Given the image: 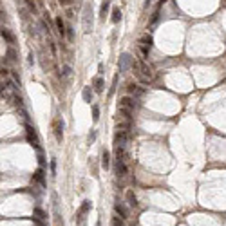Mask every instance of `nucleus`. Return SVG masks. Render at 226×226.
Segmentation results:
<instances>
[{
    "label": "nucleus",
    "instance_id": "nucleus-16",
    "mask_svg": "<svg viewBox=\"0 0 226 226\" xmlns=\"http://www.w3.org/2000/svg\"><path fill=\"white\" fill-rule=\"evenodd\" d=\"M34 179H36V181H38L42 186L45 185V176H43V170H42V168H38V170L34 172Z\"/></svg>",
    "mask_w": 226,
    "mask_h": 226
},
{
    "label": "nucleus",
    "instance_id": "nucleus-12",
    "mask_svg": "<svg viewBox=\"0 0 226 226\" xmlns=\"http://www.w3.org/2000/svg\"><path fill=\"white\" fill-rule=\"evenodd\" d=\"M92 85H94V91L96 92H103V80H101V76H96L94 78V81H92Z\"/></svg>",
    "mask_w": 226,
    "mask_h": 226
},
{
    "label": "nucleus",
    "instance_id": "nucleus-25",
    "mask_svg": "<svg viewBox=\"0 0 226 226\" xmlns=\"http://www.w3.org/2000/svg\"><path fill=\"white\" fill-rule=\"evenodd\" d=\"M87 141H89V143H94V141H96V130H91V134L87 136Z\"/></svg>",
    "mask_w": 226,
    "mask_h": 226
},
{
    "label": "nucleus",
    "instance_id": "nucleus-10",
    "mask_svg": "<svg viewBox=\"0 0 226 226\" xmlns=\"http://www.w3.org/2000/svg\"><path fill=\"white\" fill-rule=\"evenodd\" d=\"M125 199H127V205H129L130 208H136V206H138V199H136V196H134V192H132V190H127Z\"/></svg>",
    "mask_w": 226,
    "mask_h": 226
},
{
    "label": "nucleus",
    "instance_id": "nucleus-1",
    "mask_svg": "<svg viewBox=\"0 0 226 226\" xmlns=\"http://www.w3.org/2000/svg\"><path fill=\"white\" fill-rule=\"evenodd\" d=\"M132 71H134L136 76H138L141 81H145V83H148V81L154 78V71H152V67H150L145 60H134Z\"/></svg>",
    "mask_w": 226,
    "mask_h": 226
},
{
    "label": "nucleus",
    "instance_id": "nucleus-23",
    "mask_svg": "<svg viewBox=\"0 0 226 226\" xmlns=\"http://www.w3.org/2000/svg\"><path fill=\"white\" fill-rule=\"evenodd\" d=\"M92 119H94V121L100 119V107H98V105H92Z\"/></svg>",
    "mask_w": 226,
    "mask_h": 226
},
{
    "label": "nucleus",
    "instance_id": "nucleus-8",
    "mask_svg": "<svg viewBox=\"0 0 226 226\" xmlns=\"http://www.w3.org/2000/svg\"><path fill=\"white\" fill-rule=\"evenodd\" d=\"M116 176L118 177H125L127 176V161L116 159Z\"/></svg>",
    "mask_w": 226,
    "mask_h": 226
},
{
    "label": "nucleus",
    "instance_id": "nucleus-17",
    "mask_svg": "<svg viewBox=\"0 0 226 226\" xmlns=\"http://www.w3.org/2000/svg\"><path fill=\"white\" fill-rule=\"evenodd\" d=\"M2 38H4V40H5L7 43H13V42H14L13 34H11V33H9V31H7L5 27H2Z\"/></svg>",
    "mask_w": 226,
    "mask_h": 226
},
{
    "label": "nucleus",
    "instance_id": "nucleus-29",
    "mask_svg": "<svg viewBox=\"0 0 226 226\" xmlns=\"http://www.w3.org/2000/svg\"><path fill=\"white\" fill-rule=\"evenodd\" d=\"M51 174H53V176H56V161H54V159L51 161Z\"/></svg>",
    "mask_w": 226,
    "mask_h": 226
},
{
    "label": "nucleus",
    "instance_id": "nucleus-30",
    "mask_svg": "<svg viewBox=\"0 0 226 226\" xmlns=\"http://www.w3.org/2000/svg\"><path fill=\"white\" fill-rule=\"evenodd\" d=\"M38 163H40V167H43V165H45V159H43L42 152H38Z\"/></svg>",
    "mask_w": 226,
    "mask_h": 226
},
{
    "label": "nucleus",
    "instance_id": "nucleus-24",
    "mask_svg": "<svg viewBox=\"0 0 226 226\" xmlns=\"http://www.w3.org/2000/svg\"><path fill=\"white\" fill-rule=\"evenodd\" d=\"M34 215L40 217V219H45V212H43L42 208H34Z\"/></svg>",
    "mask_w": 226,
    "mask_h": 226
},
{
    "label": "nucleus",
    "instance_id": "nucleus-18",
    "mask_svg": "<svg viewBox=\"0 0 226 226\" xmlns=\"http://www.w3.org/2000/svg\"><path fill=\"white\" fill-rule=\"evenodd\" d=\"M110 20H112V24H118L119 20H121V11L116 7V9H112V16H110Z\"/></svg>",
    "mask_w": 226,
    "mask_h": 226
},
{
    "label": "nucleus",
    "instance_id": "nucleus-3",
    "mask_svg": "<svg viewBox=\"0 0 226 226\" xmlns=\"http://www.w3.org/2000/svg\"><path fill=\"white\" fill-rule=\"evenodd\" d=\"M132 63H134V58L129 54V53H123L121 56H119V62H118V72H127L130 67H132Z\"/></svg>",
    "mask_w": 226,
    "mask_h": 226
},
{
    "label": "nucleus",
    "instance_id": "nucleus-19",
    "mask_svg": "<svg viewBox=\"0 0 226 226\" xmlns=\"http://www.w3.org/2000/svg\"><path fill=\"white\" fill-rule=\"evenodd\" d=\"M25 5H27V9H29L33 14L38 13V7H36V2H34V0H25Z\"/></svg>",
    "mask_w": 226,
    "mask_h": 226
},
{
    "label": "nucleus",
    "instance_id": "nucleus-4",
    "mask_svg": "<svg viewBox=\"0 0 226 226\" xmlns=\"http://www.w3.org/2000/svg\"><path fill=\"white\" fill-rule=\"evenodd\" d=\"M129 138H130V134H129V130H118L116 134H114V147H127V143H129Z\"/></svg>",
    "mask_w": 226,
    "mask_h": 226
},
{
    "label": "nucleus",
    "instance_id": "nucleus-2",
    "mask_svg": "<svg viewBox=\"0 0 226 226\" xmlns=\"http://www.w3.org/2000/svg\"><path fill=\"white\" fill-rule=\"evenodd\" d=\"M81 22H83V31L91 33V29H92V7H91V4L83 5V18H81Z\"/></svg>",
    "mask_w": 226,
    "mask_h": 226
},
{
    "label": "nucleus",
    "instance_id": "nucleus-22",
    "mask_svg": "<svg viewBox=\"0 0 226 226\" xmlns=\"http://www.w3.org/2000/svg\"><path fill=\"white\" fill-rule=\"evenodd\" d=\"M110 226H123V219L121 217H118V214L112 217V221H110Z\"/></svg>",
    "mask_w": 226,
    "mask_h": 226
},
{
    "label": "nucleus",
    "instance_id": "nucleus-27",
    "mask_svg": "<svg viewBox=\"0 0 226 226\" xmlns=\"http://www.w3.org/2000/svg\"><path fill=\"white\" fill-rule=\"evenodd\" d=\"M14 56H16V54H14V51H13V49H9V51H7V58H9L11 62H16V58H14Z\"/></svg>",
    "mask_w": 226,
    "mask_h": 226
},
{
    "label": "nucleus",
    "instance_id": "nucleus-5",
    "mask_svg": "<svg viewBox=\"0 0 226 226\" xmlns=\"http://www.w3.org/2000/svg\"><path fill=\"white\" fill-rule=\"evenodd\" d=\"M53 132H54L56 141L62 143V141H63V121H62L60 118H56V119L53 121Z\"/></svg>",
    "mask_w": 226,
    "mask_h": 226
},
{
    "label": "nucleus",
    "instance_id": "nucleus-32",
    "mask_svg": "<svg viewBox=\"0 0 226 226\" xmlns=\"http://www.w3.org/2000/svg\"><path fill=\"white\" fill-rule=\"evenodd\" d=\"M27 58H29V60H27V62H29V63H31V65H33V63H34V56H33V53H31V54H29V56H27Z\"/></svg>",
    "mask_w": 226,
    "mask_h": 226
},
{
    "label": "nucleus",
    "instance_id": "nucleus-9",
    "mask_svg": "<svg viewBox=\"0 0 226 226\" xmlns=\"http://www.w3.org/2000/svg\"><path fill=\"white\" fill-rule=\"evenodd\" d=\"M54 24H56V29H58V34H60L62 38H65V36H67V29H65V24H63L62 16H56V18H54Z\"/></svg>",
    "mask_w": 226,
    "mask_h": 226
},
{
    "label": "nucleus",
    "instance_id": "nucleus-15",
    "mask_svg": "<svg viewBox=\"0 0 226 226\" xmlns=\"http://www.w3.org/2000/svg\"><path fill=\"white\" fill-rule=\"evenodd\" d=\"M91 208H92V203H91V201H83V203H81V206H80V210H78V214L85 215Z\"/></svg>",
    "mask_w": 226,
    "mask_h": 226
},
{
    "label": "nucleus",
    "instance_id": "nucleus-33",
    "mask_svg": "<svg viewBox=\"0 0 226 226\" xmlns=\"http://www.w3.org/2000/svg\"><path fill=\"white\" fill-rule=\"evenodd\" d=\"M150 4H152V0H147V2H145V7H148Z\"/></svg>",
    "mask_w": 226,
    "mask_h": 226
},
{
    "label": "nucleus",
    "instance_id": "nucleus-14",
    "mask_svg": "<svg viewBox=\"0 0 226 226\" xmlns=\"http://www.w3.org/2000/svg\"><path fill=\"white\" fill-rule=\"evenodd\" d=\"M81 96H83V101L91 103V101H92V89H91V87H85L83 92H81Z\"/></svg>",
    "mask_w": 226,
    "mask_h": 226
},
{
    "label": "nucleus",
    "instance_id": "nucleus-7",
    "mask_svg": "<svg viewBox=\"0 0 226 226\" xmlns=\"http://www.w3.org/2000/svg\"><path fill=\"white\" fill-rule=\"evenodd\" d=\"M118 107H123V109H129V110H134L136 109V101L130 98V96H123L118 103Z\"/></svg>",
    "mask_w": 226,
    "mask_h": 226
},
{
    "label": "nucleus",
    "instance_id": "nucleus-11",
    "mask_svg": "<svg viewBox=\"0 0 226 226\" xmlns=\"http://www.w3.org/2000/svg\"><path fill=\"white\" fill-rule=\"evenodd\" d=\"M114 212H116L121 219H127V215H129V214H127V208H125L121 203H116V205H114Z\"/></svg>",
    "mask_w": 226,
    "mask_h": 226
},
{
    "label": "nucleus",
    "instance_id": "nucleus-20",
    "mask_svg": "<svg viewBox=\"0 0 226 226\" xmlns=\"http://www.w3.org/2000/svg\"><path fill=\"white\" fill-rule=\"evenodd\" d=\"M109 5H110V0H105V2L101 4V11H100V16H101V18H105V14H107V11H109Z\"/></svg>",
    "mask_w": 226,
    "mask_h": 226
},
{
    "label": "nucleus",
    "instance_id": "nucleus-28",
    "mask_svg": "<svg viewBox=\"0 0 226 226\" xmlns=\"http://www.w3.org/2000/svg\"><path fill=\"white\" fill-rule=\"evenodd\" d=\"M74 38V33H72V27H67V40H72Z\"/></svg>",
    "mask_w": 226,
    "mask_h": 226
},
{
    "label": "nucleus",
    "instance_id": "nucleus-13",
    "mask_svg": "<svg viewBox=\"0 0 226 226\" xmlns=\"http://www.w3.org/2000/svg\"><path fill=\"white\" fill-rule=\"evenodd\" d=\"M101 167L105 168V170H109V167H110V154L105 150L103 152V156H101Z\"/></svg>",
    "mask_w": 226,
    "mask_h": 226
},
{
    "label": "nucleus",
    "instance_id": "nucleus-21",
    "mask_svg": "<svg viewBox=\"0 0 226 226\" xmlns=\"http://www.w3.org/2000/svg\"><path fill=\"white\" fill-rule=\"evenodd\" d=\"M116 87H118V74H116V76L112 78V85H110V89H109V96H112V94H114Z\"/></svg>",
    "mask_w": 226,
    "mask_h": 226
},
{
    "label": "nucleus",
    "instance_id": "nucleus-6",
    "mask_svg": "<svg viewBox=\"0 0 226 226\" xmlns=\"http://www.w3.org/2000/svg\"><path fill=\"white\" fill-rule=\"evenodd\" d=\"M25 129H27V141H29V143H31V145L38 150V152H42V148H40V141H38V136H36L34 129H33L31 125H27Z\"/></svg>",
    "mask_w": 226,
    "mask_h": 226
},
{
    "label": "nucleus",
    "instance_id": "nucleus-31",
    "mask_svg": "<svg viewBox=\"0 0 226 226\" xmlns=\"http://www.w3.org/2000/svg\"><path fill=\"white\" fill-rule=\"evenodd\" d=\"M76 0H60V4L62 5H71V4H74Z\"/></svg>",
    "mask_w": 226,
    "mask_h": 226
},
{
    "label": "nucleus",
    "instance_id": "nucleus-26",
    "mask_svg": "<svg viewBox=\"0 0 226 226\" xmlns=\"http://www.w3.org/2000/svg\"><path fill=\"white\" fill-rule=\"evenodd\" d=\"M71 72H72V69H71L69 65H63V76H65V78H69V76H71Z\"/></svg>",
    "mask_w": 226,
    "mask_h": 226
}]
</instances>
